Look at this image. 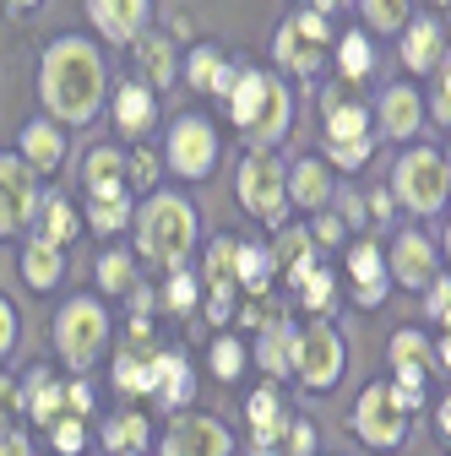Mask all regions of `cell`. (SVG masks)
I'll list each match as a JSON object with an SVG mask.
<instances>
[{"mask_svg":"<svg viewBox=\"0 0 451 456\" xmlns=\"http://www.w3.org/2000/svg\"><path fill=\"white\" fill-rule=\"evenodd\" d=\"M38 98L61 126H87L103 103V61L87 38H54L38 61Z\"/></svg>","mask_w":451,"mask_h":456,"instance_id":"obj_1","label":"cell"},{"mask_svg":"<svg viewBox=\"0 0 451 456\" xmlns=\"http://www.w3.org/2000/svg\"><path fill=\"white\" fill-rule=\"evenodd\" d=\"M136 245L147 261H168V266H180V256L196 245V212L191 201L180 196H152L136 217Z\"/></svg>","mask_w":451,"mask_h":456,"instance_id":"obj_2","label":"cell"},{"mask_svg":"<svg viewBox=\"0 0 451 456\" xmlns=\"http://www.w3.org/2000/svg\"><path fill=\"white\" fill-rule=\"evenodd\" d=\"M54 348L71 370H93L109 348V315L98 299H71L61 315H54Z\"/></svg>","mask_w":451,"mask_h":456,"instance_id":"obj_3","label":"cell"},{"mask_svg":"<svg viewBox=\"0 0 451 456\" xmlns=\"http://www.w3.org/2000/svg\"><path fill=\"white\" fill-rule=\"evenodd\" d=\"M398 201L403 207H414V212H435L440 201H446V191H451V163L440 158V152H430V147H414L403 163H398Z\"/></svg>","mask_w":451,"mask_h":456,"instance_id":"obj_4","label":"cell"},{"mask_svg":"<svg viewBox=\"0 0 451 456\" xmlns=\"http://www.w3.org/2000/svg\"><path fill=\"white\" fill-rule=\"evenodd\" d=\"M289 370H294L305 386L326 391L337 375H343V337H337L332 326L294 331V342H289Z\"/></svg>","mask_w":451,"mask_h":456,"instance_id":"obj_5","label":"cell"},{"mask_svg":"<svg viewBox=\"0 0 451 456\" xmlns=\"http://www.w3.org/2000/svg\"><path fill=\"white\" fill-rule=\"evenodd\" d=\"M240 201L250 217L261 223H283V207H289V180H283V168H277L272 158L250 152L240 163Z\"/></svg>","mask_w":451,"mask_h":456,"instance_id":"obj_6","label":"cell"},{"mask_svg":"<svg viewBox=\"0 0 451 456\" xmlns=\"http://www.w3.org/2000/svg\"><path fill=\"white\" fill-rule=\"evenodd\" d=\"M403 403H398V386H370L365 396H359V413H354V429H359V440L365 445H375V451H391L403 440Z\"/></svg>","mask_w":451,"mask_h":456,"instance_id":"obj_7","label":"cell"},{"mask_svg":"<svg viewBox=\"0 0 451 456\" xmlns=\"http://www.w3.org/2000/svg\"><path fill=\"white\" fill-rule=\"evenodd\" d=\"M33 212H38V191H33V168H28V158L0 152V240L22 234Z\"/></svg>","mask_w":451,"mask_h":456,"instance_id":"obj_8","label":"cell"},{"mask_svg":"<svg viewBox=\"0 0 451 456\" xmlns=\"http://www.w3.org/2000/svg\"><path fill=\"white\" fill-rule=\"evenodd\" d=\"M212 158H217V136H212V126L196 120V114H185V120L168 131V163H175V175L201 180L207 168H212Z\"/></svg>","mask_w":451,"mask_h":456,"instance_id":"obj_9","label":"cell"},{"mask_svg":"<svg viewBox=\"0 0 451 456\" xmlns=\"http://www.w3.org/2000/svg\"><path fill=\"white\" fill-rule=\"evenodd\" d=\"M321 49H326V22H321V12L289 17L283 33H277V61H283L289 71H321Z\"/></svg>","mask_w":451,"mask_h":456,"instance_id":"obj_10","label":"cell"},{"mask_svg":"<svg viewBox=\"0 0 451 456\" xmlns=\"http://www.w3.org/2000/svg\"><path fill=\"white\" fill-rule=\"evenodd\" d=\"M234 440L217 419H175V429L163 435L158 456H229Z\"/></svg>","mask_w":451,"mask_h":456,"instance_id":"obj_11","label":"cell"},{"mask_svg":"<svg viewBox=\"0 0 451 456\" xmlns=\"http://www.w3.org/2000/svg\"><path fill=\"white\" fill-rule=\"evenodd\" d=\"M207 289H212V299H207V315L212 321H229V305H234V289H240V240H212V250H207Z\"/></svg>","mask_w":451,"mask_h":456,"instance_id":"obj_12","label":"cell"},{"mask_svg":"<svg viewBox=\"0 0 451 456\" xmlns=\"http://www.w3.org/2000/svg\"><path fill=\"white\" fill-rule=\"evenodd\" d=\"M152 0H87V17L109 44H136V33L147 28Z\"/></svg>","mask_w":451,"mask_h":456,"instance_id":"obj_13","label":"cell"},{"mask_svg":"<svg viewBox=\"0 0 451 456\" xmlns=\"http://www.w3.org/2000/svg\"><path fill=\"white\" fill-rule=\"evenodd\" d=\"M391 277H398L403 289H430L435 282V245L424 234H403L391 245Z\"/></svg>","mask_w":451,"mask_h":456,"instance_id":"obj_14","label":"cell"},{"mask_svg":"<svg viewBox=\"0 0 451 456\" xmlns=\"http://www.w3.org/2000/svg\"><path fill=\"white\" fill-rule=\"evenodd\" d=\"M430 370H435V348L419 331H398V337H391V375H398V386L419 391L430 380Z\"/></svg>","mask_w":451,"mask_h":456,"instance_id":"obj_15","label":"cell"},{"mask_svg":"<svg viewBox=\"0 0 451 456\" xmlns=\"http://www.w3.org/2000/svg\"><path fill=\"white\" fill-rule=\"evenodd\" d=\"M22 158H28V168H38V175H54V168L66 163V136H61V126H54V120L22 126Z\"/></svg>","mask_w":451,"mask_h":456,"instance_id":"obj_16","label":"cell"},{"mask_svg":"<svg viewBox=\"0 0 451 456\" xmlns=\"http://www.w3.org/2000/svg\"><path fill=\"white\" fill-rule=\"evenodd\" d=\"M115 391L120 396L158 391V354H152V342H147V348H131V342H126V354L115 359Z\"/></svg>","mask_w":451,"mask_h":456,"instance_id":"obj_17","label":"cell"},{"mask_svg":"<svg viewBox=\"0 0 451 456\" xmlns=\"http://www.w3.org/2000/svg\"><path fill=\"white\" fill-rule=\"evenodd\" d=\"M66 245H49V240H33L22 245V277H28V289H61V277H66Z\"/></svg>","mask_w":451,"mask_h":456,"instance_id":"obj_18","label":"cell"},{"mask_svg":"<svg viewBox=\"0 0 451 456\" xmlns=\"http://www.w3.org/2000/svg\"><path fill=\"white\" fill-rule=\"evenodd\" d=\"M22 403H28V419H33V424H54V419L66 413V386H54V380H49V370L38 364V370H28Z\"/></svg>","mask_w":451,"mask_h":456,"instance_id":"obj_19","label":"cell"},{"mask_svg":"<svg viewBox=\"0 0 451 456\" xmlns=\"http://www.w3.org/2000/svg\"><path fill=\"white\" fill-rule=\"evenodd\" d=\"M115 126H120V136H147L152 131V87L147 82H126L115 93Z\"/></svg>","mask_w":451,"mask_h":456,"instance_id":"obj_20","label":"cell"},{"mask_svg":"<svg viewBox=\"0 0 451 456\" xmlns=\"http://www.w3.org/2000/svg\"><path fill=\"white\" fill-rule=\"evenodd\" d=\"M82 185H87V196H126V158H120V152H109V147L87 152Z\"/></svg>","mask_w":451,"mask_h":456,"instance_id":"obj_21","label":"cell"},{"mask_svg":"<svg viewBox=\"0 0 451 456\" xmlns=\"http://www.w3.org/2000/svg\"><path fill=\"white\" fill-rule=\"evenodd\" d=\"M283 131H289V93H283V82H277V77H266V98H261V114H256L250 136L261 147H272V142H283Z\"/></svg>","mask_w":451,"mask_h":456,"instance_id":"obj_22","label":"cell"},{"mask_svg":"<svg viewBox=\"0 0 451 456\" xmlns=\"http://www.w3.org/2000/svg\"><path fill=\"white\" fill-rule=\"evenodd\" d=\"M419 93L414 87H386V98H381V126H386V136H414L419 131Z\"/></svg>","mask_w":451,"mask_h":456,"instance_id":"obj_23","label":"cell"},{"mask_svg":"<svg viewBox=\"0 0 451 456\" xmlns=\"http://www.w3.org/2000/svg\"><path fill=\"white\" fill-rule=\"evenodd\" d=\"M403 61L414 71H435V61H440V28L435 22H408V33H403Z\"/></svg>","mask_w":451,"mask_h":456,"instance_id":"obj_24","label":"cell"},{"mask_svg":"<svg viewBox=\"0 0 451 456\" xmlns=\"http://www.w3.org/2000/svg\"><path fill=\"white\" fill-rule=\"evenodd\" d=\"M158 403L163 408L191 403V364L180 354H158Z\"/></svg>","mask_w":451,"mask_h":456,"instance_id":"obj_25","label":"cell"},{"mask_svg":"<svg viewBox=\"0 0 451 456\" xmlns=\"http://www.w3.org/2000/svg\"><path fill=\"white\" fill-rule=\"evenodd\" d=\"M245 413H250V435H256V445H272L277 435H283V413H277V391H272V386H261V391L250 396Z\"/></svg>","mask_w":451,"mask_h":456,"instance_id":"obj_26","label":"cell"},{"mask_svg":"<svg viewBox=\"0 0 451 456\" xmlns=\"http://www.w3.org/2000/svg\"><path fill=\"white\" fill-rule=\"evenodd\" d=\"M277 261L289 266V282L299 289V282L316 272V240L305 234V228H294V234H283V240H277Z\"/></svg>","mask_w":451,"mask_h":456,"instance_id":"obj_27","label":"cell"},{"mask_svg":"<svg viewBox=\"0 0 451 456\" xmlns=\"http://www.w3.org/2000/svg\"><path fill=\"white\" fill-rule=\"evenodd\" d=\"M191 87H201V93H229L234 82H229V66H223V54L212 49V44H201L196 54H191Z\"/></svg>","mask_w":451,"mask_h":456,"instance_id":"obj_28","label":"cell"},{"mask_svg":"<svg viewBox=\"0 0 451 456\" xmlns=\"http://www.w3.org/2000/svg\"><path fill=\"white\" fill-rule=\"evenodd\" d=\"M261 98H266V71H245L234 87H229V103H234V126H256V114H261Z\"/></svg>","mask_w":451,"mask_h":456,"instance_id":"obj_29","label":"cell"},{"mask_svg":"<svg viewBox=\"0 0 451 456\" xmlns=\"http://www.w3.org/2000/svg\"><path fill=\"white\" fill-rule=\"evenodd\" d=\"M77 212H71V201H61V196H44V228H38V240H49V245H71L77 240Z\"/></svg>","mask_w":451,"mask_h":456,"instance_id":"obj_30","label":"cell"},{"mask_svg":"<svg viewBox=\"0 0 451 456\" xmlns=\"http://www.w3.org/2000/svg\"><path fill=\"white\" fill-rule=\"evenodd\" d=\"M354 277H359V305H381L386 277H381V250L375 245H359L354 250Z\"/></svg>","mask_w":451,"mask_h":456,"instance_id":"obj_31","label":"cell"},{"mask_svg":"<svg viewBox=\"0 0 451 456\" xmlns=\"http://www.w3.org/2000/svg\"><path fill=\"white\" fill-rule=\"evenodd\" d=\"M289 342H294V331H289L283 321L261 331V348H256V359H261V370H266V375H289Z\"/></svg>","mask_w":451,"mask_h":456,"instance_id":"obj_32","label":"cell"},{"mask_svg":"<svg viewBox=\"0 0 451 456\" xmlns=\"http://www.w3.org/2000/svg\"><path fill=\"white\" fill-rule=\"evenodd\" d=\"M103 445H109V451H142V445H147V419H136V413L109 419V424H103Z\"/></svg>","mask_w":451,"mask_h":456,"instance_id":"obj_33","label":"cell"},{"mask_svg":"<svg viewBox=\"0 0 451 456\" xmlns=\"http://www.w3.org/2000/svg\"><path fill=\"white\" fill-rule=\"evenodd\" d=\"M289 191H294L299 207H321V201H326V175H321V163H316V158H305L294 175H289Z\"/></svg>","mask_w":451,"mask_h":456,"instance_id":"obj_34","label":"cell"},{"mask_svg":"<svg viewBox=\"0 0 451 456\" xmlns=\"http://www.w3.org/2000/svg\"><path fill=\"white\" fill-rule=\"evenodd\" d=\"M87 223L98 228V234H115V228H126V223H131V196H93Z\"/></svg>","mask_w":451,"mask_h":456,"instance_id":"obj_35","label":"cell"},{"mask_svg":"<svg viewBox=\"0 0 451 456\" xmlns=\"http://www.w3.org/2000/svg\"><path fill=\"white\" fill-rule=\"evenodd\" d=\"M136 49H142V66L152 71V82H158V87H168V82H175V61H168V38H158V33H136Z\"/></svg>","mask_w":451,"mask_h":456,"instance_id":"obj_36","label":"cell"},{"mask_svg":"<svg viewBox=\"0 0 451 456\" xmlns=\"http://www.w3.org/2000/svg\"><path fill=\"white\" fill-rule=\"evenodd\" d=\"M98 289H103V294H131V289H136V272H131V256H120V250H109V256L98 261Z\"/></svg>","mask_w":451,"mask_h":456,"instance_id":"obj_37","label":"cell"},{"mask_svg":"<svg viewBox=\"0 0 451 456\" xmlns=\"http://www.w3.org/2000/svg\"><path fill=\"white\" fill-rule=\"evenodd\" d=\"M365 126H370V120H365L359 103L343 109V103L332 98V114H326V136H332V142H354V136H365Z\"/></svg>","mask_w":451,"mask_h":456,"instance_id":"obj_38","label":"cell"},{"mask_svg":"<svg viewBox=\"0 0 451 456\" xmlns=\"http://www.w3.org/2000/svg\"><path fill=\"white\" fill-rule=\"evenodd\" d=\"M49 440H54V451H61V456H77L87 445V419L82 413H61V419L49 424Z\"/></svg>","mask_w":451,"mask_h":456,"instance_id":"obj_39","label":"cell"},{"mask_svg":"<svg viewBox=\"0 0 451 456\" xmlns=\"http://www.w3.org/2000/svg\"><path fill=\"white\" fill-rule=\"evenodd\" d=\"M337 66H343L348 82H365L370 77V44H365V33H348L343 44H337Z\"/></svg>","mask_w":451,"mask_h":456,"instance_id":"obj_40","label":"cell"},{"mask_svg":"<svg viewBox=\"0 0 451 456\" xmlns=\"http://www.w3.org/2000/svg\"><path fill=\"white\" fill-rule=\"evenodd\" d=\"M365 17H370V28H381V33L408 28V0H365Z\"/></svg>","mask_w":451,"mask_h":456,"instance_id":"obj_41","label":"cell"},{"mask_svg":"<svg viewBox=\"0 0 451 456\" xmlns=\"http://www.w3.org/2000/svg\"><path fill=\"white\" fill-rule=\"evenodd\" d=\"M266 272H272V256H266V250L240 245V282H245L250 294H261V289H266Z\"/></svg>","mask_w":451,"mask_h":456,"instance_id":"obj_42","label":"cell"},{"mask_svg":"<svg viewBox=\"0 0 451 456\" xmlns=\"http://www.w3.org/2000/svg\"><path fill=\"white\" fill-rule=\"evenodd\" d=\"M240 364H245V348H240L234 337H217L212 342V370H217V380H234Z\"/></svg>","mask_w":451,"mask_h":456,"instance_id":"obj_43","label":"cell"},{"mask_svg":"<svg viewBox=\"0 0 451 456\" xmlns=\"http://www.w3.org/2000/svg\"><path fill=\"white\" fill-rule=\"evenodd\" d=\"M22 408H28V403H22V386H17L12 375H0V429H12V424L22 419Z\"/></svg>","mask_w":451,"mask_h":456,"instance_id":"obj_44","label":"cell"},{"mask_svg":"<svg viewBox=\"0 0 451 456\" xmlns=\"http://www.w3.org/2000/svg\"><path fill=\"white\" fill-rule=\"evenodd\" d=\"M299 299H305L310 310H326V305H332V272H310V277L299 282Z\"/></svg>","mask_w":451,"mask_h":456,"instance_id":"obj_45","label":"cell"},{"mask_svg":"<svg viewBox=\"0 0 451 456\" xmlns=\"http://www.w3.org/2000/svg\"><path fill=\"white\" fill-rule=\"evenodd\" d=\"M370 158V136H354V142H332V163L337 168H359Z\"/></svg>","mask_w":451,"mask_h":456,"instance_id":"obj_46","label":"cell"},{"mask_svg":"<svg viewBox=\"0 0 451 456\" xmlns=\"http://www.w3.org/2000/svg\"><path fill=\"white\" fill-rule=\"evenodd\" d=\"M163 299H168V310H180V315H185V310L196 305V277H175V282H168V294H163Z\"/></svg>","mask_w":451,"mask_h":456,"instance_id":"obj_47","label":"cell"},{"mask_svg":"<svg viewBox=\"0 0 451 456\" xmlns=\"http://www.w3.org/2000/svg\"><path fill=\"white\" fill-rule=\"evenodd\" d=\"M12 348H17V310H12V299H0V359Z\"/></svg>","mask_w":451,"mask_h":456,"instance_id":"obj_48","label":"cell"},{"mask_svg":"<svg viewBox=\"0 0 451 456\" xmlns=\"http://www.w3.org/2000/svg\"><path fill=\"white\" fill-rule=\"evenodd\" d=\"M316 451V429L299 419V424H289V456H310Z\"/></svg>","mask_w":451,"mask_h":456,"instance_id":"obj_49","label":"cell"},{"mask_svg":"<svg viewBox=\"0 0 451 456\" xmlns=\"http://www.w3.org/2000/svg\"><path fill=\"white\" fill-rule=\"evenodd\" d=\"M66 413H82V419L93 413V386H82V380L66 386Z\"/></svg>","mask_w":451,"mask_h":456,"instance_id":"obj_50","label":"cell"},{"mask_svg":"<svg viewBox=\"0 0 451 456\" xmlns=\"http://www.w3.org/2000/svg\"><path fill=\"white\" fill-rule=\"evenodd\" d=\"M430 315H440V321L451 315V282H446V277H435V294H430Z\"/></svg>","mask_w":451,"mask_h":456,"instance_id":"obj_51","label":"cell"},{"mask_svg":"<svg viewBox=\"0 0 451 456\" xmlns=\"http://www.w3.org/2000/svg\"><path fill=\"white\" fill-rule=\"evenodd\" d=\"M0 456H33V445L17 429H0Z\"/></svg>","mask_w":451,"mask_h":456,"instance_id":"obj_52","label":"cell"},{"mask_svg":"<svg viewBox=\"0 0 451 456\" xmlns=\"http://www.w3.org/2000/svg\"><path fill=\"white\" fill-rule=\"evenodd\" d=\"M337 234H343V223H337V217H321V228H316V240H337Z\"/></svg>","mask_w":451,"mask_h":456,"instance_id":"obj_53","label":"cell"},{"mask_svg":"<svg viewBox=\"0 0 451 456\" xmlns=\"http://www.w3.org/2000/svg\"><path fill=\"white\" fill-rule=\"evenodd\" d=\"M152 175H158V168H152V163H147V158H142V163H136V168H131V180H136V185H152Z\"/></svg>","mask_w":451,"mask_h":456,"instance_id":"obj_54","label":"cell"},{"mask_svg":"<svg viewBox=\"0 0 451 456\" xmlns=\"http://www.w3.org/2000/svg\"><path fill=\"white\" fill-rule=\"evenodd\" d=\"M343 217H348V223H365V207H359V201L348 196V201H343Z\"/></svg>","mask_w":451,"mask_h":456,"instance_id":"obj_55","label":"cell"},{"mask_svg":"<svg viewBox=\"0 0 451 456\" xmlns=\"http://www.w3.org/2000/svg\"><path fill=\"white\" fill-rule=\"evenodd\" d=\"M348 0H316V12H343Z\"/></svg>","mask_w":451,"mask_h":456,"instance_id":"obj_56","label":"cell"},{"mask_svg":"<svg viewBox=\"0 0 451 456\" xmlns=\"http://www.w3.org/2000/svg\"><path fill=\"white\" fill-rule=\"evenodd\" d=\"M440 429L451 435V396H446V403H440Z\"/></svg>","mask_w":451,"mask_h":456,"instance_id":"obj_57","label":"cell"},{"mask_svg":"<svg viewBox=\"0 0 451 456\" xmlns=\"http://www.w3.org/2000/svg\"><path fill=\"white\" fill-rule=\"evenodd\" d=\"M440 98H446V103H451V66H446V71H440Z\"/></svg>","mask_w":451,"mask_h":456,"instance_id":"obj_58","label":"cell"},{"mask_svg":"<svg viewBox=\"0 0 451 456\" xmlns=\"http://www.w3.org/2000/svg\"><path fill=\"white\" fill-rule=\"evenodd\" d=\"M440 359H446V364H451V337H440Z\"/></svg>","mask_w":451,"mask_h":456,"instance_id":"obj_59","label":"cell"},{"mask_svg":"<svg viewBox=\"0 0 451 456\" xmlns=\"http://www.w3.org/2000/svg\"><path fill=\"white\" fill-rule=\"evenodd\" d=\"M12 6H17V12H33V6H38V0H12Z\"/></svg>","mask_w":451,"mask_h":456,"instance_id":"obj_60","label":"cell"},{"mask_svg":"<svg viewBox=\"0 0 451 456\" xmlns=\"http://www.w3.org/2000/svg\"><path fill=\"white\" fill-rule=\"evenodd\" d=\"M250 456H277V451H272V445H256V451H250Z\"/></svg>","mask_w":451,"mask_h":456,"instance_id":"obj_61","label":"cell"},{"mask_svg":"<svg viewBox=\"0 0 451 456\" xmlns=\"http://www.w3.org/2000/svg\"><path fill=\"white\" fill-rule=\"evenodd\" d=\"M115 456H136V451H115Z\"/></svg>","mask_w":451,"mask_h":456,"instance_id":"obj_62","label":"cell"},{"mask_svg":"<svg viewBox=\"0 0 451 456\" xmlns=\"http://www.w3.org/2000/svg\"><path fill=\"white\" fill-rule=\"evenodd\" d=\"M435 6H451V0H435Z\"/></svg>","mask_w":451,"mask_h":456,"instance_id":"obj_63","label":"cell"},{"mask_svg":"<svg viewBox=\"0 0 451 456\" xmlns=\"http://www.w3.org/2000/svg\"><path fill=\"white\" fill-rule=\"evenodd\" d=\"M446 250H451V234H446Z\"/></svg>","mask_w":451,"mask_h":456,"instance_id":"obj_64","label":"cell"}]
</instances>
